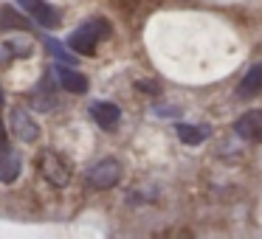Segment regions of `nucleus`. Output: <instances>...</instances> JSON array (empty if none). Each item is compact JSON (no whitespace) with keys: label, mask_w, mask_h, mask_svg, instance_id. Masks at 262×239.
<instances>
[{"label":"nucleus","mask_w":262,"mask_h":239,"mask_svg":"<svg viewBox=\"0 0 262 239\" xmlns=\"http://www.w3.org/2000/svg\"><path fill=\"white\" fill-rule=\"evenodd\" d=\"M110 37V23L104 17H91L79 26V29L71 31L68 37V48L79 57H93L99 48V42H104Z\"/></svg>","instance_id":"f257e3e1"},{"label":"nucleus","mask_w":262,"mask_h":239,"mask_svg":"<svg viewBox=\"0 0 262 239\" xmlns=\"http://www.w3.org/2000/svg\"><path fill=\"white\" fill-rule=\"evenodd\" d=\"M40 175L48 186L54 188H65L71 183V166L59 158L54 149H42L40 152Z\"/></svg>","instance_id":"f03ea898"},{"label":"nucleus","mask_w":262,"mask_h":239,"mask_svg":"<svg viewBox=\"0 0 262 239\" xmlns=\"http://www.w3.org/2000/svg\"><path fill=\"white\" fill-rule=\"evenodd\" d=\"M85 177H88V183H91L93 188L107 192V188H113L116 183L121 180V163L116 158H104V160H99V163H93Z\"/></svg>","instance_id":"7ed1b4c3"},{"label":"nucleus","mask_w":262,"mask_h":239,"mask_svg":"<svg viewBox=\"0 0 262 239\" xmlns=\"http://www.w3.org/2000/svg\"><path fill=\"white\" fill-rule=\"evenodd\" d=\"M17 6L23 9V12L29 14L37 26H42V29H57V26L62 23L59 9L51 6L48 0H17Z\"/></svg>","instance_id":"20e7f679"},{"label":"nucleus","mask_w":262,"mask_h":239,"mask_svg":"<svg viewBox=\"0 0 262 239\" xmlns=\"http://www.w3.org/2000/svg\"><path fill=\"white\" fill-rule=\"evenodd\" d=\"M234 132L243 141L251 144H262V110H248L234 121Z\"/></svg>","instance_id":"39448f33"},{"label":"nucleus","mask_w":262,"mask_h":239,"mask_svg":"<svg viewBox=\"0 0 262 239\" xmlns=\"http://www.w3.org/2000/svg\"><path fill=\"white\" fill-rule=\"evenodd\" d=\"M12 132L23 144H34L40 138V124L31 118V113H26L23 107H12Z\"/></svg>","instance_id":"423d86ee"},{"label":"nucleus","mask_w":262,"mask_h":239,"mask_svg":"<svg viewBox=\"0 0 262 239\" xmlns=\"http://www.w3.org/2000/svg\"><path fill=\"white\" fill-rule=\"evenodd\" d=\"M54 74H57L59 85H62V90L68 93H76V96H82V93H88V87H91V82H88L85 74H79V70L68 68V65H57L54 68Z\"/></svg>","instance_id":"0eeeda50"},{"label":"nucleus","mask_w":262,"mask_h":239,"mask_svg":"<svg viewBox=\"0 0 262 239\" xmlns=\"http://www.w3.org/2000/svg\"><path fill=\"white\" fill-rule=\"evenodd\" d=\"M91 118L99 124V130H116V124H119V118H121V110H119V104H113V102H93L91 104Z\"/></svg>","instance_id":"6e6552de"},{"label":"nucleus","mask_w":262,"mask_h":239,"mask_svg":"<svg viewBox=\"0 0 262 239\" xmlns=\"http://www.w3.org/2000/svg\"><path fill=\"white\" fill-rule=\"evenodd\" d=\"M23 172V160L14 149H3L0 152V183H14Z\"/></svg>","instance_id":"1a4fd4ad"},{"label":"nucleus","mask_w":262,"mask_h":239,"mask_svg":"<svg viewBox=\"0 0 262 239\" xmlns=\"http://www.w3.org/2000/svg\"><path fill=\"white\" fill-rule=\"evenodd\" d=\"M31 54V40L29 37H9L6 42H0V59H26Z\"/></svg>","instance_id":"9d476101"},{"label":"nucleus","mask_w":262,"mask_h":239,"mask_svg":"<svg viewBox=\"0 0 262 239\" xmlns=\"http://www.w3.org/2000/svg\"><path fill=\"white\" fill-rule=\"evenodd\" d=\"M175 132L181 138V144H186V147H200L211 135V130L206 124H178Z\"/></svg>","instance_id":"9b49d317"},{"label":"nucleus","mask_w":262,"mask_h":239,"mask_svg":"<svg viewBox=\"0 0 262 239\" xmlns=\"http://www.w3.org/2000/svg\"><path fill=\"white\" fill-rule=\"evenodd\" d=\"M259 90H262V62H256V65H251L248 74L243 76L237 93H239V99H251V96H256Z\"/></svg>","instance_id":"f8f14e48"},{"label":"nucleus","mask_w":262,"mask_h":239,"mask_svg":"<svg viewBox=\"0 0 262 239\" xmlns=\"http://www.w3.org/2000/svg\"><path fill=\"white\" fill-rule=\"evenodd\" d=\"M46 48H48V51L54 54V57H59V59H62V62H68V59L74 57V51H71V48H68V51H65V48H62V42L51 40V37H46Z\"/></svg>","instance_id":"ddd939ff"},{"label":"nucleus","mask_w":262,"mask_h":239,"mask_svg":"<svg viewBox=\"0 0 262 239\" xmlns=\"http://www.w3.org/2000/svg\"><path fill=\"white\" fill-rule=\"evenodd\" d=\"M9 149V135H6V127H3V118H0V152Z\"/></svg>","instance_id":"4468645a"},{"label":"nucleus","mask_w":262,"mask_h":239,"mask_svg":"<svg viewBox=\"0 0 262 239\" xmlns=\"http://www.w3.org/2000/svg\"><path fill=\"white\" fill-rule=\"evenodd\" d=\"M3 102H6V93H3V85H0V107H3Z\"/></svg>","instance_id":"2eb2a0df"}]
</instances>
